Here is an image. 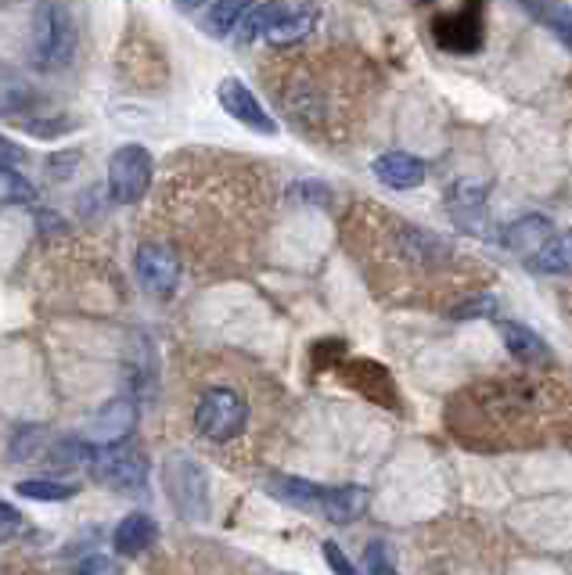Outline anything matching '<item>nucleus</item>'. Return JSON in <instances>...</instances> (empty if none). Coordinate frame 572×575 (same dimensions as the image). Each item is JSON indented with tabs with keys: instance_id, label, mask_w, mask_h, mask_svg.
I'll use <instances>...</instances> for the list:
<instances>
[{
	"instance_id": "f257e3e1",
	"label": "nucleus",
	"mask_w": 572,
	"mask_h": 575,
	"mask_svg": "<svg viewBox=\"0 0 572 575\" xmlns=\"http://www.w3.org/2000/svg\"><path fill=\"white\" fill-rule=\"evenodd\" d=\"M346 223L353 255L368 263L378 280L447 288L453 302L472 285V260H464L458 245L439 238L436 230L414 227L411 220L375 205H357V213H349Z\"/></svg>"
},
{
	"instance_id": "f03ea898",
	"label": "nucleus",
	"mask_w": 572,
	"mask_h": 575,
	"mask_svg": "<svg viewBox=\"0 0 572 575\" xmlns=\"http://www.w3.org/2000/svg\"><path fill=\"white\" fill-rule=\"evenodd\" d=\"M360 79L364 76L349 73V65L321 54L282 62L263 84L271 87L274 101L299 134H310L313 140H343L353 123V104L364 90Z\"/></svg>"
},
{
	"instance_id": "7ed1b4c3",
	"label": "nucleus",
	"mask_w": 572,
	"mask_h": 575,
	"mask_svg": "<svg viewBox=\"0 0 572 575\" xmlns=\"http://www.w3.org/2000/svg\"><path fill=\"white\" fill-rule=\"evenodd\" d=\"M249 417H252V407L249 399H245L241 389L227 382H209L198 389L195 396V407H191V425H195V436L213 442V446H227L245 436V428H249Z\"/></svg>"
},
{
	"instance_id": "20e7f679",
	"label": "nucleus",
	"mask_w": 572,
	"mask_h": 575,
	"mask_svg": "<svg viewBox=\"0 0 572 575\" xmlns=\"http://www.w3.org/2000/svg\"><path fill=\"white\" fill-rule=\"evenodd\" d=\"M76 54V26L62 4H40L33 15V65L43 73L65 68Z\"/></svg>"
},
{
	"instance_id": "39448f33",
	"label": "nucleus",
	"mask_w": 572,
	"mask_h": 575,
	"mask_svg": "<svg viewBox=\"0 0 572 575\" xmlns=\"http://www.w3.org/2000/svg\"><path fill=\"white\" fill-rule=\"evenodd\" d=\"M156 180V159L141 145H123L109 159V191L120 205H137Z\"/></svg>"
},
{
	"instance_id": "423d86ee",
	"label": "nucleus",
	"mask_w": 572,
	"mask_h": 575,
	"mask_svg": "<svg viewBox=\"0 0 572 575\" xmlns=\"http://www.w3.org/2000/svg\"><path fill=\"white\" fill-rule=\"evenodd\" d=\"M90 475L98 478L101 486L109 489H141L148 478V461L141 450L123 442H109V446H95V457H90Z\"/></svg>"
},
{
	"instance_id": "0eeeda50",
	"label": "nucleus",
	"mask_w": 572,
	"mask_h": 575,
	"mask_svg": "<svg viewBox=\"0 0 572 575\" xmlns=\"http://www.w3.org/2000/svg\"><path fill=\"white\" fill-rule=\"evenodd\" d=\"M137 280L145 285V291L159 299H170L173 291L181 288V274H184V260L181 252L166 241H145L137 249Z\"/></svg>"
},
{
	"instance_id": "6e6552de",
	"label": "nucleus",
	"mask_w": 572,
	"mask_h": 575,
	"mask_svg": "<svg viewBox=\"0 0 572 575\" xmlns=\"http://www.w3.org/2000/svg\"><path fill=\"white\" fill-rule=\"evenodd\" d=\"M432 37L447 54H475L483 47V0H464L458 11L432 22Z\"/></svg>"
},
{
	"instance_id": "1a4fd4ad",
	"label": "nucleus",
	"mask_w": 572,
	"mask_h": 575,
	"mask_svg": "<svg viewBox=\"0 0 572 575\" xmlns=\"http://www.w3.org/2000/svg\"><path fill=\"white\" fill-rule=\"evenodd\" d=\"M216 98H220V109H224L231 120H238L241 126H249L252 134H263V137L277 134V120L263 109L260 98H256L238 76H227L224 84H220Z\"/></svg>"
},
{
	"instance_id": "9d476101",
	"label": "nucleus",
	"mask_w": 572,
	"mask_h": 575,
	"mask_svg": "<svg viewBox=\"0 0 572 575\" xmlns=\"http://www.w3.org/2000/svg\"><path fill=\"white\" fill-rule=\"evenodd\" d=\"M137 421V410L130 399H112L109 407H101L95 417H90L87 425V442L95 446H109V442H123L126 436H130Z\"/></svg>"
},
{
	"instance_id": "9b49d317",
	"label": "nucleus",
	"mask_w": 572,
	"mask_h": 575,
	"mask_svg": "<svg viewBox=\"0 0 572 575\" xmlns=\"http://www.w3.org/2000/svg\"><path fill=\"white\" fill-rule=\"evenodd\" d=\"M371 173L378 177V184L393 187V191H411L425 180V162L407 155V151H385V155L375 159Z\"/></svg>"
},
{
	"instance_id": "f8f14e48",
	"label": "nucleus",
	"mask_w": 572,
	"mask_h": 575,
	"mask_svg": "<svg viewBox=\"0 0 572 575\" xmlns=\"http://www.w3.org/2000/svg\"><path fill=\"white\" fill-rule=\"evenodd\" d=\"M266 489H271L274 500H282L296 511H310V514H321L324 492H328V486L307 483V478H291V475H274L271 483H266Z\"/></svg>"
},
{
	"instance_id": "ddd939ff",
	"label": "nucleus",
	"mask_w": 572,
	"mask_h": 575,
	"mask_svg": "<svg viewBox=\"0 0 572 575\" xmlns=\"http://www.w3.org/2000/svg\"><path fill=\"white\" fill-rule=\"evenodd\" d=\"M364 511H368V489L364 486H328V492H324L321 518H328L335 525L357 522Z\"/></svg>"
},
{
	"instance_id": "4468645a",
	"label": "nucleus",
	"mask_w": 572,
	"mask_h": 575,
	"mask_svg": "<svg viewBox=\"0 0 572 575\" xmlns=\"http://www.w3.org/2000/svg\"><path fill=\"white\" fill-rule=\"evenodd\" d=\"M313 26H318V11L313 8H299V11H285L282 18L274 22L271 29H266V43L271 47H296V43H302L313 33Z\"/></svg>"
},
{
	"instance_id": "2eb2a0df",
	"label": "nucleus",
	"mask_w": 572,
	"mask_h": 575,
	"mask_svg": "<svg viewBox=\"0 0 572 575\" xmlns=\"http://www.w3.org/2000/svg\"><path fill=\"white\" fill-rule=\"evenodd\" d=\"M500 335H505L508 353L519 363H547L551 360V349H547V342L533 332V327L508 321V324H500Z\"/></svg>"
},
{
	"instance_id": "dca6fc26",
	"label": "nucleus",
	"mask_w": 572,
	"mask_h": 575,
	"mask_svg": "<svg viewBox=\"0 0 572 575\" xmlns=\"http://www.w3.org/2000/svg\"><path fill=\"white\" fill-rule=\"evenodd\" d=\"M156 522L148 518V514H126L120 522V529H115V550L120 554H145V550L156 543Z\"/></svg>"
},
{
	"instance_id": "f3484780",
	"label": "nucleus",
	"mask_w": 572,
	"mask_h": 575,
	"mask_svg": "<svg viewBox=\"0 0 572 575\" xmlns=\"http://www.w3.org/2000/svg\"><path fill=\"white\" fill-rule=\"evenodd\" d=\"M285 11L288 8L282 4V0H271V4H260V8H249V11H245V18L238 22V29H235L238 43L249 47V43H256L260 37H266V29H271L274 22L285 15Z\"/></svg>"
},
{
	"instance_id": "a211bd4d",
	"label": "nucleus",
	"mask_w": 572,
	"mask_h": 575,
	"mask_svg": "<svg viewBox=\"0 0 572 575\" xmlns=\"http://www.w3.org/2000/svg\"><path fill=\"white\" fill-rule=\"evenodd\" d=\"M252 8V0H213L202 18V29L209 37H227L238 29V22L245 18V11Z\"/></svg>"
},
{
	"instance_id": "6ab92c4d",
	"label": "nucleus",
	"mask_w": 572,
	"mask_h": 575,
	"mask_svg": "<svg viewBox=\"0 0 572 575\" xmlns=\"http://www.w3.org/2000/svg\"><path fill=\"white\" fill-rule=\"evenodd\" d=\"M533 270H540V274H569L572 270V230L547 238L533 255Z\"/></svg>"
},
{
	"instance_id": "aec40b11",
	"label": "nucleus",
	"mask_w": 572,
	"mask_h": 575,
	"mask_svg": "<svg viewBox=\"0 0 572 575\" xmlns=\"http://www.w3.org/2000/svg\"><path fill=\"white\" fill-rule=\"evenodd\" d=\"M547 230H551V223L544 216H525L519 223H511L505 241H508V249H515V252H536L544 245Z\"/></svg>"
},
{
	"instance_id": "412c9836",
	"label": "nucleus",
	"mask_w": 572,
	"mask_h": 575,
	"mask_svg": "<svg viewBox=\"0 0 572 575\" xmlns=\"http://www.w3.org/2000/svg\"><path fill=\"white\" fill-rule=\"evenodd\" d=\"M90 457H95V442H87V439H65V442L51 446L48 464L58 467V472H69V467L90 464Z\"/></svg>"
},
{
	"instance_id": "4be33fe9",
	"label": "nucleus",
	"mask_w": 572,
	"mask_h": 575,
	"mask_svg": "<svg viewBox=\"0 0 572 575\" xmlns=\"http://www.w3.org/2000/svg\"><path fill=\"white\" fill-rule=\"evenodd\" d=\"M15 492H22L26 500H40V503H62L76 492V486H65V483H51V478H26V483H18Z\"/></svg>"
},
{
	"instance_id": "5701e85b",
	"label": "nucleus",
	"mask_w": 572,
	"mask_h": 575,
	"mask_svg": "<svg viewBox=\"0 0 572 575\" xmlns=\"http://www.w3.org/2000/svg\"><path fill=\"white\" fill-rule=\"evenodd\" d=\"M536 15H540L547 22V29H551L555 37L565 43V51H572V8H565V4H544V8H536Z\"/></svg>"
},
{
	"instance_id": "b1692460",
	"label": "nucleus",
	"mask_w": 572,
	"mask_h": 575,
	"mask_svg": "<svg viewBox=\"0 0 572 575\" xmlns=\"http://www.w3.org/2000/svg\"><path fill=\"white\" fill-rule=\"evenodd\" d=\"M29 536V522L18 508H11L8 500H0V543H15V539Z\"/></svg>"
},
{
	"instance_id": "393cba45",
	"label": "nucleus",
	"mask_w": 572,
	"mask_h": 575,
	"mask_svg": "<svg viewBox=\"0 0 572 575\" xmlns=\"http://www.w3.org/2000/svg\"><path fill=\"white\" fill-rule=\"evenodd\" d=\"M494 310H497L494 296H472V299H458L447 313L453 321H472V316H494Z\"/></svg>"
},
{
	"instance_id": "a878e982",
	"label": "nucleus",
	"mask_w": 572,
	"mask_h": 575,
	"mask_svg": "<svg viewBox=\"0 0 572 575\" xmlns=\"http://www.w3.org/2000/svg\"><path fill=\"white\" fill-rule=\"evenodd\" d=\"M364 575H400L393 568L389 550H385L382 539H375V543L364 550Z\"/></svg>"
},
{
	"instance_id": "bb28decb",
	"label": "nucleus",
	"mask_w": 572,
	"mask_h": 575,
	"mask_svg": "<svg viewBox=\"0 0 572 575\" xmlns=\"http://www.w3.org/2000/svg\"><path fill=\"white\" fill-rule=\"evenodd\" d=\"M324 561H328V568H332L335 575H360L353 561L346 558V550L338 547V543H332V539L324 543Z\"/></svg>"
},
{
	"instance_id": "cd10ccee",
	"label": "nucleus",
	"mask_w": 572,
	"mask_h": 575,
	"mask_svg": "<svg viewBox=\"0 0 572 575\" xmlns=\"http://www.w3.org/2000/svg\"><path fill=\"white\" fill-rule=\"evenodd\" d=\"M73 575H120V565H115L112 558H101V554H95V558L79 561Z\"/></svg>"
},
{
	"instance_id": "c85d7f7f",
	"label": "nucleus",
	"mask_w": 572,
	"mask_h": 575,
	"mask_svg": "<svg viewBox=\"0 0 572 575\" xmlns=\"http://www.w3.org/2000/svg\"><path fill=\"white\" fill-rule=\"evenodd\" d=\"M76 162H79L76 151H69V155H54L48 173H51L54 180H69V177H73V173H76Z\"/></svg>"
},
{
	"instance_id": "c756f323",
	"label": "nucleus",
	"mask_w": 572,
	"mask_h": 575,
	"mask_svg": "<svg viewBox=\"0 0 572 575\" xmlns=\"http://www.w3.org/2000/svg\"><path fill=\"white\" fill-rule=\"evenodd\" d=\"M181 8H195V4H202V0H177Z\"/></svg>"
}]
</instances>
